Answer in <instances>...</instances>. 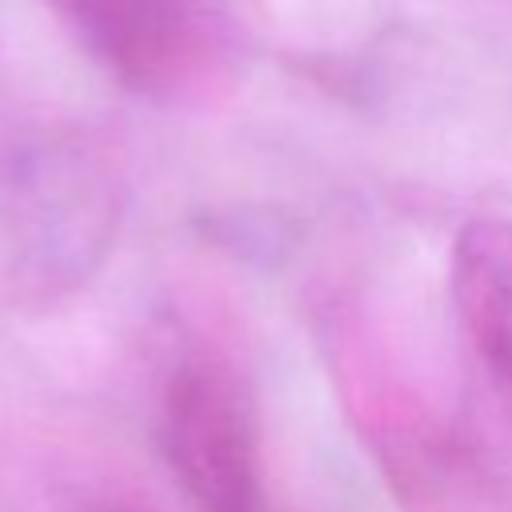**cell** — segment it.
Returning a JSON list of instances; mask_svg holds the SVG:
<instances>
[{
  "instance_id": "cell-3",
  "label": "cell",
  "mask_w": 512,
  "mask_h": 512,
  "mask_svg": "<svg viewBox=\"0 0 512 512\" xmlns=\"http://www.w3.org/2000/svg\"><path fill=\"white\" fill-rule=\"evenodd\" d=\"M56 4L92 52L124 80L156 88L192 64L200 44L196 0H48Z\"/></svg>"
},
{
  "instance_id": "cell-1",
  "label": "cell",
  "mask_w": 512,
  "mask_h": 512,
  "mask_svg": "<svg viewBox=\"0 0 512 512\" xmlns=\"http://www.w3.org/2000/svg\"><path fill=\"white\" fill-rule=\"evenodd\" d=\"M120 188L76 128L0 116V300L48 304L108 256Z\"/></svg>"
},
{
  "instance_id": "cell-2",
  "label": "cell",
  "mask_w": 512,
  "mask_h": 512,
  "mask_svg": "<svg viewBox=\"0 0 512 512\" xmlns=\"http://www.w3.org/2000/svg\"><path fill=\"white\" fill-rule=\"evenodd\" d=\"M160 444L172 476L204 512L260 508L256 424L240 388L208 364L172 376L160 412Z\"/></svg>"
},
{
  "instance_id": "cell-4",
  "label": "cell",
  "mask_w": 512,
  "mask_h": 512,
  "mask_svg": "<svg viewBox=\"0 0 512 512\" xmlns=\"http://www.w3.org/2000/svg\"><path fill=\"white\" fill-rule=\"evenodd\" d=\"M452 296L476 356L512 404V220H476L460 232Z\"/></svg>"
}]
</instances>
